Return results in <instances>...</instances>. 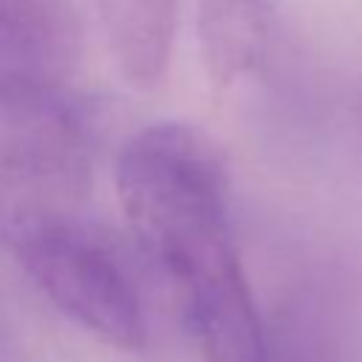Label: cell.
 I'll use <instances>...</instances> for the list:
<instances>
[{
  "instance_id": "cell-3",
  "label": "cell",
  "mask_w": 362,
  "mask_h": 362,
  "mask_svg": "<svg viewBox=\"0 0 362 362\" xmlns=\"http://www.w3.org/2000/svg\"><path fill=\"white\" fill-rule=\"evenodd\" d=\"M170 277L204 362H269L263 322L232 238L201 249Z\"/></svg>"
},
{
  "instance_id": "cell-5",
  "label": "cell",
  "mask_w": 362,
  "mask_h": 362,
  "mask_svg": "<svg viewBox=\"0 0 362 362\" xmlns=\"http://www.w3.org/2000/svg\"><path fill=\"white\" fill-rule=\"evenodd\" d=\"M122 76L150 90L161 85L175 37L178 0H96Z\"/></svg>"
},
{
  "instance_id": "cell-2",
  "label": "cell",
  "mask_w": 362,
  "mask_h": 362,
  "mask_svg": "<svg viewBox=\"0 0 362 362\" xmlns=\"http://www.w3.org/2000/svg\"><path fill=\"white\" fill-rule=\"evenodd\" d=\"M25 274L48 300L99 339L139 351L147 339L144 314L119 260L79 223H51L8 243Z\"/></svg>"
},
{
  "instance_id": "cell-1",
  "label": "cell",
  "mask_w": 362,
  "mask_h": 362,
  "mask_svg": "<svg viewBox=\"0 0 362 362\" xmlns=\"http://www.w3.org/2000/svg\"><path fill=\"white\" fill-rule=\"evenodd\" d=\"M116 192L139 246L167 274L232 238L226 158L198 127L164 122L136 133L119 153Z\"/></svg>"
},
{
  "instance_id": "cell-6",
  "label": "cell",
  "mask_w": 362,
  "mask_h": 362,
  "mask_svg": "<svg viewBox=\"0 0 362 362\" xmlns=\"http://www.w3.org/2000/svg\"><path fill=\"white\" fill-rule=\"evenodd\" d=\"M274 28V0H201L198 45L215 88L249 74L266 54Z\"/></svg>"
},
{
  "instance_id": "cell-4",
  "label": "cell",
  "mask_w": 362,
  "mask_h": 362,
  "mask_svg": "<svg viewBox=\"0 0 362 362\" xmlns=\"http://www.w3.org/2000/svg\"><path fill=\"white\" fill-rule=\"evenodd\" d=\"M82 54V25L65 0H0V110L62 90Z\"/></svg>"
}]
</instances>
